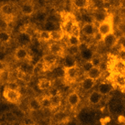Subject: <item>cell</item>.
<instances>
[{
    "label": "cell",
    "mask_w": 125,
    "mask_h": 125,
    "mask_svg": "<svg viewBox=\"0 0 125 125\" xmlns=\"http://www.w3.org/2000/svg\"><path fill=\"white\" fill-rule=\"evenodd\" d=\"M3 97L8 102L17 104L22 99V93L20 92V90H12L6 87L3 90Z\"/></svg>",
    "instance_id": "cell-1"
},
{
    "label": "cell",
    "mask_w": 125,
    "mask_h": 125,
    "mask_svg": "<svg viewBox=\"0 0 125 125\" xmlns=\"http://www.w3.org/2000/svg\"><path fill=\"white\" fill-rule=\"evenodd\" d=\"M98 31L97 32L100 35V37H104L105 36L110 34V33L113 32V25H112V22H111V20L110 19H106L105 21L104 22H100L98 26Z\"/></svg>",
    "instance_id": "cell-2"
},
{
    "label": "cell",
    "mask_w": 125,
    "mask_h": 125,
    "mask_svg": "<svg viewBox=\"0 0 125 125\" xmlns=\"http://www.w3.org/2000/svg\"><path fill=\"white\" fill-rule=\"evenodd\" d=\"M0 13H1L2 17L9 20L15 15L16 7L12 3H4L0 8Z\"/></svg>",
    "instance_id": "cell-3"
},
{
    "label": "cell",
    "mask_w": 125,
    "mask_h": 125,
    "mask_svg": "<svg viewBox=\"0 0 125 125\" xmlns=\"http://www.w3.org/2000/svg\"><path fill=\"white\" fill-rule=\"evenodd\" d=\"M111 71L113 75H125V61L115 59L111 63Z\"/></svg>",
    "instance_id": "cell-4"
},
{
    "label": "cell",
    "mask_w": 125,
    "mask_h": 125,
    "mask_svg": "<svg viewBox=\"0 0 125 125\" xmlns=\"http://www.w3.org/2000/svg\"><path fill=\"white\" fill-rule=\"evenodd\" d=\"M63 73H64V78L67 81L73 82L78 77V68L76 65L71 67H64Z\"/></svg>",
    "instance_id": "cell-5"
},
{
    "label": "cell",
    "mask_w": 125,
    "mask_h": 125,
    "mask_svg": "<svg viewBox=\"0 0 125 125\" xmlns=\"http://www.w3.org/2000/svg\"><path fill=\"white\" fill-rule=\"evenodd\" d=\"M43 62L44 64L46 65V71H52L55 66H56V56H55V55L52 54V53H48L45 55V56H43Z\"/></svg>",
    "instance_id": "cell-6"
},
{
    "label": "cell",
    "mask_w": 125,
    "mask_h": 125,
    "mask_svg": "<svg viewBox=\"0 0 125 125\" xmlns=\"http://www.w3.org/2000/svg\"><path fill=\"white\" fill-rule=\"evenodd\" d=\"M48 50L50 53L55 55V56H62L63 54L65 53V47L59 42H53L51 43L48 46Z\"/></svg>",
    "instance_id": "cell-7"
},
{
    "label": "cell",
    "mask_w": 125,
    "mask_h": 125,
    "mask_svg": "<svg viewBox=\"0 0 125 125\" xmlns=\"http://www.w3.org/2000/svg\"><path fill=\"white\" fill-rule=\"evenodd\" d=\"M14 58L17 61H26L29 58V52L24 46H18L14 52Z\"/></svg>",
    "instance_id": "cell-8"
},
{
    "label": "cell",
    "mask_w": 125,
    "mask_h": 125,
    "mask_svg": "<svg viewBox=\"0 0 125 125\" xmlns=\"http://www.w3.org/2000/svg\"><path fill=\"white\" fill-rule=\"evenodd\" d=\"M20 11L22 15L24 16H31L34 13L35 7L32 3L30 2H24L21 4L20 6Z\"/></svg>",
    "instance_id": "cell-9"
},
{
    "label": "cell",
    "mask_w": 125,
    "mask_h": 125,
    "mask_svg": "<svg viewBox=\"0 0 125 125\" xmlns=\"http://www.w3.org/2000/svg\"><path fill=\"white\" fill-rule=\"evenodd\" d=\"M114 89V84L109 83V82H101L98 87V92L101 95H106L109 94Z\"/></svg>",
    "instance_id": "cell-10"
},
{
    "label": "cell",
    "mask_w": 125,
    "mask_h": 125,
    "mask_svg": "<svg viewBox=\"0 0 125 125\" xmlns=\"http://www.w3.org/2000/svg\"><path fill=\"white\" fill-rule=\"evenodd\" d=\"M81 32H83L84 35L86 37H94L96 34V28H95L94 23L92 22H87L82 27Z\"/></svg>",
    "instance_id": "cell-11"
},
{
    "label": "cell",
    "mask_w": 125,
    "mask_h": 125,
    "mask_svg": "<svg viewBox=\"0 0 125 125\" xmlns=\"http://www.w3.org/2000/svg\"><path fill=\"white\" fill-rule=\"evenodd\" d=\"M102 41L104 42V45L108 47H114L118 43V37H116V35L114 32H112L109 35L105 36L104 37H103Z\"/></svg>",
    "instance_id": "cell-12"
},
{
    "label": "cell",
    "mask_w": 125,
    "mask_h": 125,
    "mask_svg": "<svg viewBox=\"0 0 125 125\" xmlns=\"http://www.w3.org/2000/svg\"><path fill=\"white\" fill-rule=\"evenodd\" d=\"M102 73H103L102 71H101L99 67L94 66V67H92L90 71H88L86 72L85 77H88V78H90V79H92L94 80H97L101 77Z\"/></svg>",
    "instance_id": "cell-13"
},
{
    "label": "cell",
    "mask_w": 125,
    "mask_h": 125,
    "mask_svg": "<svg viewBox=\"0 0 125 125\" xmlns=\"http://www.w3.org/2000/svg\"><path fill=\"white\" fill-rule=\"evenodd\" d=\"M27 107L31 111H38L42 109V104H41V100L37 98H33L30 99V100L28 101L27 104Z\"/></svg>",
    "instance_id": "cell-14"
},
{
    "label": "cell",
    "mask_w": 125,
    "mask_h": 125,
    "mask_svg": "<svg viewBox=\"0 0 125 125\" xmlns=\"http://www.w3.org/2000/svg\"><path fill=\"white\" fill-rule=\"evenodd\" d=\"M113 84L125 91V75H113Z\"/></svg>",
    "instance_id": "cell-15"
},
{
    "label": "cell",
    "mask_w": 125,
    "mask_h": 125,
    "mask_svg": "<svg viewBox=\"0 0 125 125\" xmlns=\"http://www.w3.org/2000/svg\"><path fill=\"white\" fill-rule=\"evenodd\" d=\"M80 101V97L76 92H71L67 95V102L72 107H75L76 105L79 104Z\"/></svg>",
    "instance_id": "cell-16"
},
{
    "label": "cell",
    "mask_w": 125,
    "mask_h": 125,
    "mask_svg": "<svg viewBox=\"0 0 125 125\" xmlns=\"http://www.w3.org/2000/svg\"><path fill=\"white\" fill-rule=\"evenodd\" d=\"M65 33L61 29L51 31V40L53 41L54 42H59L62 41L63 38L65 37Z\"/></svg>",
    "instance_id": "cell-17"
},
{
    "label": "cell",
    "mask_w": 125,
    "mask_h": 125,
    "mask_svg": "<svg viewBox=\"0 0 125 125\" xmlns=\"http://www.w3.org/2000/svg\"><path fill=\"white\" fill-rule=\"evenodd\" d=\"M101 99H102V95H101L98 91H93L91 92L88 97V101L91 104H98L100 103Z\"/></svg>",
    "instance_id": "cell-18"
},
{
    "label": "cell",
    "mask_w": 125,
    "mask_h": 125,
    "mask_svg": "<svg viewBox=\"0 0 125 125\" xmlns=\"http://www.w3.org/2000/svg\"><path fill=\"white\" fill-rule=\"evenodd\" d=\"M80 52L79 46H71L68 45L65 47V54L69 56H75Z\"/></svg>",
    "instance_id": "cell-19"
},
{
    "label": "cell",
    "mask_w": 125,
    "mask_h": 125,
    "mask_svg": "<svg viewBox=\"0 0 125 125\" xmlns=\"http://www.w3.org/2000/svg\"><path fill=\"white\" fill-rule=\"evenodd\" d=\"M93 18H94V19L96 21V22L100 23V22H104V21L106 20V19L108 18V16H107V13L104 11L97 9L94 12Z\"/></svg>",
    "instance_id": "cell-20"
},
{
    "label": "cell",
    "mask_w": 125,
    "mask_h": 125,
    "mask_svg": "<svg viewBox=\"0 0 125 125\" xmlns=\"http://www.w3.org/2000/svg\"><path fill=\"white\" fill-rule=\"evenodd\" d=\"M37 85H38V88H39L41 90H48L51 87H52V80H50L49 79L42 78V79L39 80Z\"/></svg>",
    "instance_id": "cell-21"
},
{
    "label": "cell",
    "mask_w": 125,
    "mask_h": 125,
    "mask_svg": "<svg viewBox=\"0 0 125 125\" xmlns=\"http://www.w3.org/2000/svg\"><path fill=\"white\" fill-rule=\"evenodd\" d=\"M95 84V80L90 79L88 77H85L84 79L82 80L81 83H80V85H81V88L83 89L84 90H91L93 87H94Z\"/></svg>",
    "instance_id": "cell-22"
},
{
    "label": "cell",
    "mask_w": 125,
    "mask_h": 125,
    "mask_svg": "<svg viewBox=\"0 0 125 125\" xmlns=\"http://www.w3.org/2000/svg\"><path fill=\"white\" fill-rule=\"evenodd\" d=\"M44 72H46V68L43 61H38L37 63H36L33 65V70H32L33 74L40 75V74L44 73Z\"/></svg>",
    "instance_id": "cell-23"
},
{
    "label": "cell",
    "mask_w": 125,
    "mask_h": 125,
    "mask_svg": "<svg viewBox=\"0 0 125 125\" xmlns=\"http://www.w3.org/2000/svg\"><path fill=\"white\" fill-rule=\"evenodd\" d=\"M72 3L77 9H84L89 7L90 0H72Z\"/></svg>",
    "instance_id": "cell-24"
},
{
    "label": "cell",
    "mask_w": 125,
    "mask_h": 125,
    "mask_svg": "<svg viewBox=\"0 0 125 125\" xmlns=\"http://www.w3.org/2000/svg\"><path fill=\"white\" fill-rule=\"evenodd\" d=\"M51 98V103H52V109H56L61 105V99H62V97L61 95L59 94H56L53 95V96L50 97Z\"/></svg>",
    "instance_id": "cell-25"
},
{
    "label": "cell",
    "mask_w": 125,
    "mask_h": 125,
    "mask_svg": "<svg viewBox=\"0 0 125 125\" xmlns=\"http://www.w3.org/2000/svg\"><path fill=\"white\" fill-rule=\"evenodd\" d=\"M37 37L42 42H48L51 40V31L42 30L37 32Z\"/></svg>",
    "instance_id": "cell-26"
},
{
    "label": "cell",
    "mask_w": 125,
    "mask_h": 125,
    "mask_svg": "<svg viewBox=\"0 0 125 125\" xmlns=\"http://www.w3.org/2000/svg\"><path fill=\"white\" fill-rule=\"evenodd\" d=\"M10 71L6 69L0 70V83L8 84L9 82Z\"/></svg>",
    "instance_id": "cell-27"
},
{
    "label": "cell",
    "mask_w": 125,
    "mask_h": 125,
    "mask_svg": "<svg viewBox=\"0 0 125 125\" xmlns=\"http://www.w3.org/2000/svg\"><path fill=\"white\" fill-rule=\"evenodd\" d=\"M11 41V33L7 30L0 31V43L6 44Z\"/></svg>",
    "instance_id": "cell-28"
},
{
    "label": "cell",
    "mask_w": 125,
    "mask_h": 125,
    "mask_svg": "<svg viewBox=\"0 0 125 125\" xmlns=\"http://www.w3.org/2000/svg\"><path fill=\"white\" fill-rule=\"evenodd\" d=\"M67 37H68V44L71 46H80V43H81V40L79 37H76V36L74 35H69L67 36Z\"/></svg>",
    "instance_id": "cell-29"
},
{
    "label": "cell",
    "mask_w": 125,
    "mask_h": 125,
    "mask_svg": "<svg viewBox=\"0 0 125 125\" xmlns=\"http://www.w3.org/2000/svg\"><path fill=\"white\" fill-rule=\"evenodd\" d=\"M18 39H19V42H20V43H22V44H23V46H25L26 44H27L28 42H31V37H30V36H28L27 34H26L25 32L22 31V32L20 33V35H19Z\"/></svg>",
    "instance_id": "cell-30"
},
{
    "label": "cell",
    "mask_w": 125,
    "mask_h": 125,
    "mask_svg": "<svg viewBox=\"0 0 125 125\" xmlns=\"http://www.w3.org/2000/svg\"><path fill=\"white\" fill-rule=\"evenodd\" d=\"M41 100V104H42V108L43 109H52V103H51V98L48 96H44L43 98Z\"/></svg>",
    "instance_id": "cell-31"
},
{
    "label": "cell",
    "mask_w": 125,
    "mask_h": 125,
    "mask_svg": "<svg viewBox=\"0 0 125 125\" xmlns=\"http://www.w3.org/2000/svg\"><path fill=\"white\" fill-rule=\"evenodd\" d=\"M71 35H74V36H76V37H80V35H81V28H80V27L79 26V23L78 22H75L74 23Z\"/></svg>",
    "instance_id": "cell-32"
},
{
    "label": "cell",
    "mask_w": 125,
    "mask_h": 125,
    "mask_svg": "<svg viewBox=\"0 0 125 125\" xmlns=\"http://www.w3.org/2000/svg\"><path fill=\"white\" fill-rule=\"evenodd\" d=\"M8 23H9V20H8L7 18L3 17L0 18V31L6 30L8 27Z\"/></svg>",
    "instance_id": "cell-33"
},
{
    "label": "cell",
    "mask_w": 125,
    "mask_h": 125,
    "mask_svg": "<svg viewBox=\"0 0 125 125\" xmlns=\"http://www.w3.org/2000/svg\"><path fill=\"white\" fill-rule=\"evenodd\" d=\"M90 61L92 62L93 65H94V66H96V67H99V65H100L101 62L103 61L99 57H92Z\"/></svg>",
    "instance_id": "cell-34"
},
{
    "label": "cell",
    "mask_w": 125,
    "mask_h": 125,
    "mask_svg": "<svg viewBox=\"0 0 125 125\" xmlns=\"http://www.w3.org/2000/svg\"><path fill=\"white\" fill-rule=\"evenodd\" d=\"M7 87L9 88V89H12V90H20V87H19V85L16 81H12V82H9V83H8Z\"/></svg>",
    "instance_id": "cell-35"
},
{
    "label": "cell",
    "mask_w": 125,
    "mask_h": 125,
    "mask_svg": "<svg viewBox=\"0 0 125 125\" xmlns=\"http://www.w3.org/2000/svg\"><path fill=\"white\" fill-rule=\"evenodd\" d=\"M92 67H94V65H93L92 62H91L90 61H86L85 63L83 65V70H84V73H86L88 71H90V70L92 68Z\"/></svg>",
    "instance_id": "cell-36"
},
{
    "label": "cell",
    "mask_w": 125,
    "mask_h": 125,
    "mask_svg": "<svg viewBox=\"0 0 125 125\" xmlns=\"http://www.w3.org/2000/svg\"><path fill=\"white\" fill-rule=\"evenodd\" d=\"M26 125H35L34 124H26Z\"/></svg>",
    "instance_id": "cell-37"
},
{
    "label": "cell",
    "mask_w": 125,
    "mask_h": 125,
    "mask_svg": "<svg viewBox=\"0 0 125 125\" xmlns=\"http://www.w3.org/2000/svg\"><path fill=\"white\" fill-rule=\"evenodd\" d=\"M0 97H1V94H0Z\"/></svg>",
    "instance_id": "cell-38"
}]
</instances>
